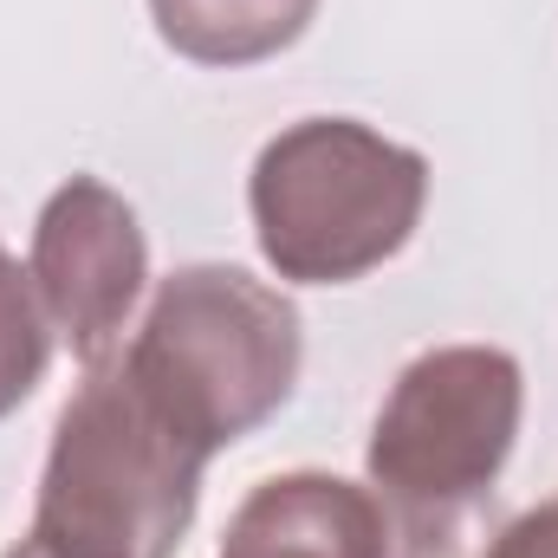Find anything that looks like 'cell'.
I'll use <instances>...</instances> for the list:
<instances>
[{
  "instance_id": "6da1fadb",
  "label": "cell",
  "mask_w": 558,
  "mask_h": 558,
  "mask_svg": "<svg viewBox=\"0 0 558 558\" xmlns=\"http://www.w3.org/2000/svg\"><path fill=\"white\" fill-rule=\"evenodd\" d=\"M208 461L215 448L143 390L124 351H111L85 364V384L52 422L26 533L59 558H175Z\"/></svg>"
},
{
  "instance_id": "7a4b0ae2",
  "label": "cell",
  "mask_w": 558,
  "mask_h": 558,
  "mask_svg": "<svg viewBox=\"0 0 558 558\" xmlns=\"http://www.w3.org/2000/svg\"><path fill=\"white\" fill-rule=\"evenodd\" d=\"M526 416L520 357L500 344H435L410 357L371 422L364 474L410 558L448 553L494 494Z\"/></svg>"
},
{
  "instance_id": "3957f363",
  "label": "cell",
  "mask_w": 558,
  "mask_h": 558,
  "mask_svg": "<svg viewBox=\"0 0 558 558\" xmlns=\"http://www.w3.org/2000/svg\"><path fill=\"white\" fill-rule=\"evenodd\" d=\"M428 208V156L357 118L286 124L247 175L260 260L292 286H351L397 260Z\"/></svg>"
},
{
  "instance_id": "277c9868",
  "label": "cell",
  "mask_w": 558,
  "mask_h": 558,
  "mask_svg": "<svg viewBox=\"0 0 558 558\" xmlns=\"http://www.w3.org/2000/svg\"><path fill=\"white\" fill-rule=\"evenodd\" d=\"M124 364L169 416L221 454L286 410L305 364L299 305L247 267H175L149 292Z\"/></svg>"
},
{
  "instance_id": "5b68a950",
  "label": "cell",
  "mask_w": 558,
  "mask_h": 558,
  "mask_svg": "<svg viewBox=\"0 0 558 558\" xmlns=\"http://www.w3.org/2000/svg\"><path fill=\"white\" fill-rule=\"evenodd\" d=\"M26 274L52 331L78 351V364H105L124 344L131 312L149 286V241L137 208L98 175L59 182L33 221Z\"/></svg>"
},
{
  "instance_id": "8992f818",
  "label": "cell",
  "mask_w": 558,
  "mask_h": 558,
  "mask_svg": "<svg viewBox=\"0 0 558 558\" xmlns=\"http://www.w3.org/2000/svg\"><path fill=\"white\" fill-rule=\"evenodd\" d=\"M215 558H390V520L371 487L292 468L234 507Z\"/></svg>"
},
{
  "instance_id": "52a82bcc",
  "label": "cell",
  "mask_w": 558,
  "mask_h": 558,
  "mask_svg": "<svg viewBox=\"0 0 558 558\" xmlns=\"http://www.w3.org/2000/svg\"><path fill=\"white\" fill-rule=\"evenodd\" d=\"M149 20L175 59L241 72L299 46L318 20V0H149Z\"/></svg>"
},
{
  "instance_id": "ba28073f",
  "label": "cell",
  "mask_w": 558,
  "mask_h": 558,
  "mask_svg": "<svg viewBox=\"0 0 558 558\" xmlns=\"http://www.w3.org/2000/svg\"><path fill=\"white\" fill-rule=\"evenodd\" d=\"M52 364V318L33 292V274L0 247V422L13 416Z\"/></svg>"
},
{
  "instance_id": "9c48e42d",
  "label": "cell",
  "mask_w": 558,
  "mask_h": 558,
  "mask_svg": "<svg viewBox=\"0 0 558 558\" xmlns=\"http://www.w3.org/2000/svg\"><path fill=\"white\" fill-rule=\"evenodd\" d=\"M481 558H558V500H539L520 520H507Z\"/></svg>"
},
{
  "instance_id": "30bf717a",
  "label": "cell",
  "mask_w": 558,
  "mask_h": 558,
  "mask_svg": "<svg viewBox=\"0 0 558 558\" xmlns=\"http://www.w3.org/2000/svg\"><path fill=\"white\" fill-rule=\"evenodd\" d=\"M0 558H59L52 553V546H39V539H33V533H26V539H20V546H7V553Z\"/></svg>"
}]
</instances>
